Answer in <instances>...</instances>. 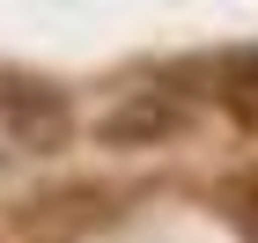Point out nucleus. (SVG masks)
<instances>
[{"instance_id": "obj_1", "label": "nucleus", "mask_w": 258, "mask_h": 243, "mask_svg": "<svg viewBox=\"0 0 258 243\" xmlns=\"http://www.w3.org/2000/svg\"><path fill=\"white\" fill-rule=\"evenodd\" d=\"M0 133L15 147H37L44 155V147L67 140V103L30 74H0Z\"/></svg>"}, {"instance_id": "obj_3", "label": "nucleus", "mask_w": 258, "mask_h": 243, "mask_svg": "<svg viewBox=\"0 0 258 243\" xmlns=\"http://www.w3.org/2000/svg\"><path fill=\"white\" fill-rule=\"evenodd\" d=\"M221 103H236L243 118H258V52H236L221 66Z\"/></svg>"}, {"instance_id": "obj_2", "label": "nucleus", "mask_w": 258, "mask_h": 243, "mask_svg": "<svg viewBox=\"0 0 258 243\" xmlns=\"http://www.w3.org/2000/svg\"><path fill=\"white\" fill-rule=\"evenodd\" d=\"M177 125H184V103L170 96V89H125V96L96 118V140L103 147H155V140H170Z\"/></svg>"}]
</instances>
